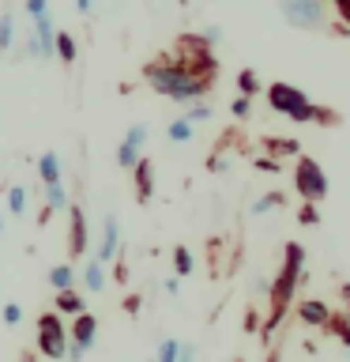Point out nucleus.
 <instances>
[{"mask_svg": "<svg viewBox=\"0 0 350 362\" xmlns=\"http://www.w3.org/2000/svg\"><path fill=\"white\" fill-rule=\"evenodd\" d=\"M143 79L151 83V90H158V95H166V98H174V102H200L215 87V79H203V76L185 72V68L174 64L166 53L143 64Z\"/></svg>", "mask_w": 350, "mask_h": 362, "instance_id": "1", "label": "nucleus"}, {"mask_svg": "<svg viewBox=\"0 0 350 362\" xmlns=\"http://www.w3.org/2000/svg\"><path fill=\"white\" fill-rule=\"evenodd\" d=\"M301 264H305V249L298 242H286V253H282V268H279V279L267 287V302H271V313H267V321H264V339L275 332V328L282 325V317H286L290 310V302H294V291H298V283H301Z\"/></svg>", "mask_w": 350, "mask_h": 362, "instance_id": "2", "label": "nucleus"}, {"mask_svg": "<svg viewBox=\"0 0 350 362\" xmlns=\"http://www.w3.org/2000/svg\"><path fill=\"white\" fill-rule=\"evenodd\" d=\"M267 90V106L282 113V117H290V121H298V124H339V113L335 110H327V106H316V102H309V95L298 87H290V83H271L264 87Z\"/></svg>", "mask_w": 350, "mask_h": 362, "instance_id": "3", "label": "nucleus"}, {"mask_svg": "<svg viewBox=\"0 0 350 362\" xmlns=\"http://www.w3.org/2000/svg\"><path fill=\"white\" fill-rule=\"evenodd\" d=\"M166 57L174 64H181L185 72H192V76H203V79L219 76V61H215L211 42L203 38V34H181L177 45H174V53H166Z\"/></svg>", "mask_w": 350, "mask_h": 362, "instance_id": "4", "label": "nucleus"}, {"mask_svg": "<svg viewBox=\"0 0 350 362\" xmlns=\"http://www.w3.org/2000/svg\"><path fill=\"white\" fill-rule=\"evenodd\" d=\"M279 11L294 30H324L327 27V0H279Z\"/></svg>", "mask_w": 350, "mask_h": 362, "instance_id": "5", "label": "nucleus"}, {"mask_svg": "<svg viewBox=\"0 0 350 362\" xmlns=\"http://www.w3.org/2000/svg\"><path fill=\"white\" fill-rule=\"evenodd\" d=\"M294 189H298L305 200H313V204H320L327 197V174L320 170L316 158L298 155V166H294Z\"/></svg>", "mask_w": 350, "mask_h": 362, "instance_id": "6", "label": "nucleus"}, {"mask_svg": "<svg viewBox=\"0 0 350 362\" xmlns=\"http://www.w3.org/2000/svg\"><path fill=\"white\" fill-rule=\"evenodd\" d=\"M64 347H68V328L61 321V313H42L38 317V351L45 358H53V362H61L64 358Z\"/></svg>", "mask_w": 350, "mask_h": 362, "instance_id": "7", "label": "nucleus"}, {"mask_svg": "<svg viewBox=\"0 0 350 362\" xmlns=\"http://www.w3.org/2000/svg\"><path fill=\"white\" fill-rule=\"evenodd\" d=\"M64 211H68V253L76 260V257L87 253V215L79 204H68Z\"/></svg>", "mask_w": 350, "mask_h": 362, "instance_id": "8", "label": "nucleus"}, {"mask_svg": "<svg viewBox=\"0 0 350 362\" xmlns=\"http://www.w3.org/2000/svg\"><path fill=\"white\" fill-rule=\"evenodd\" d=\"M121 253V226H117V215H106V223H102V242H98V260L102 264H109V260H117Z\"/></svg>", "mask_w": 350, "mask_h": 362, "instance_id": "9", "label": "nucleus"}, {"mask_svg": "<svg viewBox=\"0 0 350 362\" xmlns=\"http://www.w3.org/2000/svg\"><path fill=\"white\" fill-rule=\"evenodd\" d=\"M132 181H135V200H140V204H147L155 197V163H151V158H135Z\"/></svg>", "mask_w": 350, "mask_h": 362, "instance_id": "10", "label": "nucleus"}, {"mask_svg": "<svg viewBox=\"0 0 350 362\" xmlns=\"http://www.w3.org/2000/svg\"><path fill=\"white\" fill-rule=\"evenodd\" d=\"M68 336H72L79 347H87V351H90V347H95V339H98V317H95V313H87V310H83V313H76L72 332H68Z\"/></svg>", "mask_w": 350, "mask_h": 362, "instance_id": "11", "label": "nucleus"}, {"mask_svg": "<svg viewBox=\"0 0 350 362\" xmlns=\"http://www.w3.org/2000/svg\"><path fill=\"white\" fill-rule=\"evenodd\" d=\"M327 313H332V305L320 302V298H305V302H298V321L313 325V328H324Z\"/></svg>", "mask_w": 350, "mask_h": 362, "instance_id": "12", "label": "nucleus"}, {"mask_svg": "<svg viewBox=\"0 0 350 362\" xmlns=\"http://www.w3.org/2000/svg\"><path fill=\"white\" fill-rule=\"evenodd\" d=\"M343 294H346V310H343V313H327L324 328H327L335 339H343V347H350V287H343Z\"/></svg>", "mask_w": 350, "mask_h": 362, "instance_id": "13", "label": "nucleus"}, {"mask_svg": "<svg viewBox=\"0 0 350 362\" xmlns=\"http://www.w3.org/2000/svg\"><path fill=\"white\" fill-rule=\"evenodd\" d=\"M53 310L56 313H83L87 310V302H83V294H79L76 287H68V291H56V298H53Z\"/></svg>", "mask_w": 350, "mask_h": 362, "instance_id": "14", "label": "nucleus"}, {"mask_svg": "<svg viewBox=\"0 0 350 362\" xmlns=\"http://www.w3.org/2000/svg\"><path fill=\"white\" fill-rule=\"evenodd\" d=\"M83 287H87L90 294H102V291H106V264H102L98 257L83 268Z\"/></svg>", "mask_w": 350, "mask_h": 362, "instance_id": "15", "label": "nucleus"}, {"mask_svg": "<svg viewBox=\"0 0 350 362\" xmlns=\"http://www.w3.org/2000/svg\"><path fill=\"white\" fill-rule=\"evenodd\" d=\"M38 177H42V185H56L61 181V158H56V151H45L38 158Z\"/></svg>", "mask_w": 350, "mask_h": 362, "instance_id": "16", "label": "nucleus"}, {"mask_svg": "<svg viewBox=\"0 0 350 362\" xmlns=\"http://www.w3.org/2000/svg\"><path fill=\"white\" fill-rule=\"evenodd\" d=\"M76 279H79V272H76L72 264H56V268H49V287H53V291L76 287Z\"/></svg>", "mask_w": 350, "mask_h": 362, "instance_id": "17", "label": "nucleus"}, {"mask_svg": "<svg viewBox=\"0 0 350 362\" xmlns=\"http://www.w3.org/2000/svg\"><path fill=\"white\" fill-rule=\"evenodd\" d=\"M53 53L61 57L64 64H72L76 61V53H79V45H76V38L68 30H56V38H53Z\"/></svg>", "mask_w": 350, "mask_h": 362, "instance_id": "18", "label": "nucleus"}, {"mask_svg": "<svg viewBox=\"0 0 350 362\" xmlns=\"http://www.w3.org/2000/svg\"><path fill=\"white\" fill-rule=\"evenodd\" d=\"M192 132H196V124H192L188 117H177V121L166 124V140H169V144H188Z\"/></svg>", "mask_w": 350, "mask_h": 362, "instance_id": "19", "label": "nucleus"}, {"mask_svg": "<svg viewBox=\"0 0 350 362\" xmlns=\"http://www.w3.org/2000/svg\"><path fill=\"white\" fill-rule=\"evenodd\" d=\"M237 90H241L245 98H256L260 90H264V83H260V76L253 68H241V72H237Z\"/></svg>", "mask_w": 350, "mask_h": 362, "instance_id": "20", "label": "nucleus"}, {"mask_svg": "<svg viewBox=\"0 0 350 362\" xmlns=\"http://www.w3.org/2000/svg\"><path fill=\"white\" fill-rule=\"evenodd\" d=\"M11 42H16V16H11V11H0V53H8Z\"/></svg>", "mask_w": 350, "mask_h": 362, "instance_id": "21", "label": "nucleus"}, {"mask_svg": "<svg viewBox=\"0 0 350 362\" xmlns=\"http://www.w3.org/2000/svg\"><path fill=\"white\" fill-rule=\"evenodd\" d=\"M264 147H267V151H275V155H298L301 151L298 140H282V136H267Z\"/></svg>", "mask_w": 350, "mask_h": 362, "instance_id": "22", "label": "nucleus"}, {"mask_svg": "<svg viewBox=\"0 0 350 362\" xmlns=\"http://www.w3.org/2000/svg\"><path fill=\"white\" fill-rule=\"evenodd\" d=\"M45 204H49L53 211H64L68 208V197H64V185L56 181V185H45Z\"/></svg>", "mask_w": 350, "mask_h": 362, "instance_id": "23", "label": "nucleus"}, {"mask_svg": "<svg viewBox=\"0 0 350 362\" xmlns=\"http://www.w3.org/2000/svg\"><path fill=\"white\" fill-rule=\"evenodd\" d=\"M8 211H11V215H23V211H27V189H23V185H11V189H8Z\"/></svg>", "mask_w": 350, "mask_h": 362, "instance_id": "24", "label": "nucleus"}, {"mask_svg": "<svg viewBox=\"0 0 350 362\" xmlns=\"http://www.w3.org/2000/svg\"><path fill=\"white\" fill-rule=\"evenodd\" d=\"M282 204H286V192H267V197H260L253 204V215H264L267 208H282Z\"/></svg>", "mask_w": 350, "mask_h": 362, "instance_id": "25", "label": "nucleus"}, {"mask_svg": "<svg viewBox=\"0 0 350 362\" xmlns=\"http://www.w3.org/2000/svg\"><path fill=\"white\" fill-rule=\"evenodd\" d=\"M135 158H140V147H132V144L121 140V147H117V166H121V170H132Z\"/></svg>", "mask_w": 350, "mask_h": 362, "instance_id": "26", "label": "nucleus"}, {"mask_svg": "<svg viewBox=\"0 0 350 362\" xmlns=\"http://www.w3.org/2000/svg\"><path fill=\"white\" fill-rule=\"evenodd\" d=\"M174 272H177V276H192V253L185 245L174 249Z\"/></svg>", "mask_w": 350, "mask_h": 362, "instance_id": "27", "label": "nucleus"}, {"mask_svg": "<svg viewBox=\"0 0 350 362\" xmlns=\"http://www.w3.org/2000/svg\"><path fill=\"white\" fill-rule=\"evenodd\" d=\"M298 223H301V226H316V223H320V211H316L313 200H305L301 208H298Z\"/></svg>", "mask_w": 350, "mask_h": 362, "instance_id": "28", "label": "nucleus"}, {"mask_svg": "<svg viewBox=\"0 0 350 362\" xmlns=\"http://www.w3.org/2000/svg\"><path fill=\"white\" fill-rule=\"evenodd\" d=\"M230 113H234V117H237V121H245V117H248V113H253V98H245V95H237V98L230 102Z\"/></svg>", "mask_w": 350, "mask_h": 362, "instance_id": "29", "label": "nucleus"}, {"mask_svg": "<svg viewBox=\"0 0 350 362\" xmlns=\"http://www.w3.org/2000/svg\"><path fill=\"white\" fill-rule=\"evenodd\" d=\"M124 144H132V147H140V151H143V144H147V124H132V129L124 132Z\"/></svg>", "mask_w": 350, "mask_h": 362, "instance_id": "30", "label": "nucleus"}, {"mask_svg": "<svg viewBox=\"0 0 350 362\" xmlns=\"http://www.w3.org/2000/svg\"><path fill=\"white\" fill-rule=\"evenodd\" d=\"M0 317H4V325H8V328H16V325L23 321V305H19V302H8L4 310H0Z\"/></svg>", "mask_w": 350, "mask_h": 362, "instance_id": "31", "label": "nucleus"}, {"mask_svg": "<svg viewBox=\"0 0 350 362\" xmlns=\"http://www.w3.org/2000/svg\"><path fill=\"white\" fill-rule=\"evenodd\" d=\"M185 117H188L192 124H196V121H207V117H211V106H207V102H188V113H185Z\"/></svg>", "mask_w": 350, "mask_h": 362, "instance_id": "32", "label": "nucleus"}, {"mask_svg": "<svg viewBox=\"0 0 350 362\" xmlns=\"http://www.w3.org/2000/svg\"><path fill=\"white\" fill-rule=\"evenodd\" d=\"M177 339H162V347H158V358L155 362H177Z\"/></svg>", "mask_w": 350, "mask_h": 362, "instance_id": "33", "label": "nucleus"}, {"mask_svg": "<svg viewBox=\"0 0 350 362\" xmlns=\"http://www.w3.org/2000/svg\"><path fill=\"white\" fill-rule=\"evenodd\" d=\"M121 310L135 317V313H140V310H143V298H140V294H124V302H121Z\"/></svg>", "mask_w": 350, "mask_h": 362, "instance_id": "34", "label": "nucleus"}, {"mask_svg": "<svg viewBox=\"0 0 350 362\" xmlns=\"http://www.w3.org/2000/svg\"><path fill=\"white\" fill-rule=\"evenodd\" d=\"M83 355H87V347H79L76 339H68V347H64V358H72V362H83Z\"/></svg>", "mask_w": 350, "mask_h": 362, "instance_id": "35", "label": "nucleus"}, {"mask_svg": "<svg viewBox=\"0 0 350 362\" xmlns=\"http://www.w3.org/2000/svg\"><path fill=\"white\" fill-rule=\"evenodd\" d=\"M177 362H196V344H181L177 347Z\"/></svg>", "mask_w": 350, "mask_h": 362, "instance_id": "36", "label": "nucleus"}, {"mask_svg": "<svg viewBox=\"0 0 350 362\" xmlns=\"http://www.w3.org/2000/svg\"><path fill=\"white\" fill-rule=\"evenodd\" d=\"M27 11H30V19L42 16V11H49V0H27Z\"/></svg>", "mask_w": 350, "mask_h": 362, "instance_id": "37", "label": "nucleus"}, {"mask_svg": "<svg viewBox=\"0 0 350 362\" xmlns=\"http://www.w3.org/2000/svg\"><path fill=\"white\" fill-rule=\"evenodd\" d=\"M332 8L339 11V16H343V23L350 27V0H332Z\"/></svg>", "mask_w": 350, "mask_h": 362, "instance_id": "38", "label": "nucleus"}, {"mask_svg": "<svg viewBox=\"0 0 350 362\" xmlns=\"http://www.w3.org/2000/svg\"><path fill=\"white\" fill-rule=\"evenodd\" d=\"M113 276H117L121 283H128V264H124V257L117 253V272H113Z\"/></svg>", "mask_w": 350, "mask_h": 362, "instance_id": "39", "label": "nucleus"}, {"mask_svg": "<svg viewBox=\"0 0 350 362\" xmlns=\"http://www.w3.org/2000/svg\"><path fill=\"white\" fill-rule=\"evenodd\" d=\"M49 219H53V208H49V204H42V211H38V226H45Z\"/></svg>", "mask_w": 350, "mask_h": 362, "instance_id": "40", "label": "nucleus"}, {"mask_svg": "<svg viewBox=\"0 0 350 362\" xmlns=\"http://www.w3.org/2000/svg\"><path fill=\"white\" fill-rule=\"evenodd\" d=\"M256 166H260V170H271V174L279 170V163H275V158H256Z\"/></svg>", "mask_w": 350, "mask_h": 362, "instance_id": "41", "label": "nucleus"}, {"mask_svg": "<svg viewBox=\"0 0 350 362\" xmlns=\"http://www.w3.org/2000/svg\"><path fill=\"white\" fill-rule=\"evenodd\" d=\"M90 4H95V0H76V11H79V16H87Z\"/></svg>", "mask_w": 350, "mask_h": 362, "instance_id": "42", "label": "nucleus"}, {"mask_svg": "<svg viewBox=\"0 0 350 362\" xmlns=\"http://www.w3.org/2000/svg\"><path fill=\"white\" fill-rule=\"evenodd\" d=\"M19 362H38V355H34V351H23V355H19Z\"/></svg>", "mask_w": 350, "mask_h": 362, "instance_id": "43", "label": "nucleus"}, {"mask_svg": "<svg viewBox=\"0 0 350 362\" xmlns=\"http://www.w3.org/2000/svg\"><path fill=\"white\" fill-rule=\"evenodd\" d=\"M267 362H279V347H271V355H267Z\"/></svg>", "mask_w": 350, "mask_h": 362, "instance_id": "44", "label": "nucleus"}, {"mask_svg": "<svg viewBox=\"0 0 350 362\" xmlns=\"http://www.w3.org/2000/svg\"><path fill=\"white\" fill-rule=\"evenodd\" d=\"M0 234H4V219H0Z\"/></svg>", "mask_w": 350, "mask_h": 362, "instance_id": "45", "label": "nucleus"}]
</instances>
